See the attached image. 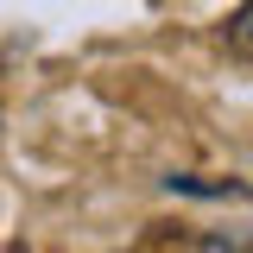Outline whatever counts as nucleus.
Returning <instances> with one entry per match:
<instances>
[{"mask_svg":"<svg viewBox=\"0 0 253 253\" xmlns=\"http://www.w3.org/2000/svg\"><path fill=\"white\" fill-rule=\"evenodd\" d=\"M228 51H241V57H253V0H241V13L228 19Z\"/></svg>","mask_w":253,"mask_h":253,"instance_id":"nucleus-1","label":"nucleus"}]
</instances>
